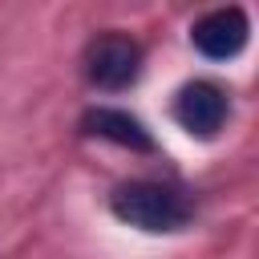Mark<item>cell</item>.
Here are the masks:
<instances>
[{
    "label": "cell",
    "instance_id": "6da1fadb",
    "mask_svg": "<svg viewBox=\"0 0 259 259\" xmlns=\"http://www.w3.org/2000/svg\"><path fill=\"white\" fill-rule=\"evenodd\" d=\"M109 210L138 227V231H150V235H170V231H182L190 223V202L174 190V186H162V182H125L113 190L109 198Z\"/></svg>",
    "mask_w": 259,
    "mask_h": 259
},
{
    "label": "cell",
    "instance_id": "277c9868",
    "mask_svg": "<svg viewBox=\"0 0 259 259\" xmlns=\"http://www.w3.org/2000/svg\"><path fill=\"white\" fill-rule=\"evenodd\" d=\"M247 32H251L247 12H243L239 4H231V8H214V12L198 16L194 28H190V40H194V49H198L202 57H210V61H231V57L243 53Z\"/></svg>",
    "mask_w": 259,
    "mask_h": 259
},
{
    "label": "cell",
    "instance_id": "3957f363",
    "mask_svg": "<svg viewBox=\"0 0 259 259\" xmlns=\"http://www.w3.org/2000/svg\"><path fill=\"white\" fill-rule=\"evenodd\" d=\"M227 113H231L227 89L214 85V81H190L174 97V121L194 138H214L223 130Z\"/></svg>",
    "mask_w": 259,
    "mask_h": 259
},
{
    "label": "cell",
    "instance_id": "7a4b0ae2",
    "mask_svg": "<svg viewBox=\"0 0 259 259\" xmlns=\"http://www.w3.org/2000/svg\"><path fill=\"white\" fill-rule=\"evenodd\" d=\"M138 73H142V45L121 32H105L85 49V77L97 89H109V93L130 89Z\"/></svg>",
    "mask_w": 259,
    "mask_h": 259
},
{
    "label": "cell",
    "instance_id": "5b68a950",
    "mask_svg": "<svg viewBox=\"0 0 259 259\" xmlns=\"http://www.w3.org/2000/svg\"><path fill=\"white\" fill-rule=\"evenodd\" d=\"M81 125H85V134H93V138H105V142H113V146H125V150H154V138H150V130L138 121V117H130L125 109H89L85 117H81Z\"/></svg>",
    "mask_w": 259,
    "mask_h": 259
}]
</instances>
